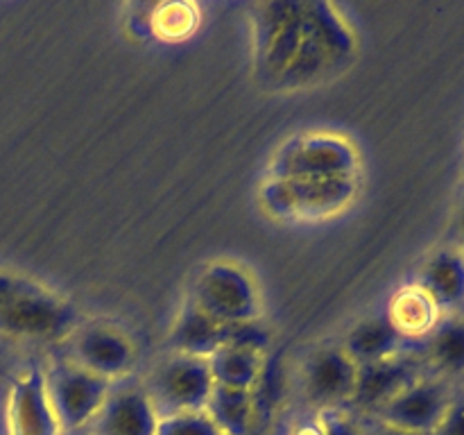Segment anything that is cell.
Listing matches in <instances>:
<instances>
[{
	"label": "cell",
	"instance_id": "1",
	"mask_svg": "<svg viewBox=\"0 0 464 435\" xmlns=\"http://www.w3.org/2000/svg\"><path fill=\"white\" fill-rule=\"evenodd\" d=\"M252 16L256 72L275 91L320 84L356 54L352 25L329 3H263Z\"/></svg>",
	"mask_w": 464,
	"mask_h": 435
},
{
	"label": "cell",
	"instance_id": "2",
	"mask_svg": "<svg viewBox=\"0 0 464 435\" xmlns=\"http://www.w3.org/2000/svg\"><path fill=\"white\" fill-rule=\"evenodd\" d=\"M186 302L229 326L254 324L263 311L261 290L252 270L234 261H213L202 267Z\"/></svg>",
	"mask_w": 464,
	"mask_h": 435
},
{
	"label": "cell",
	"instance_id": "3",
	"mask_svg": "<svg viewBox=\"0 0 464 435\" xmlns=\"http://www.w3.org/2000/svg\"><path fill=\"white\" fill-rule=\"evenodd\" d=\"M361 154L356 145L331 131H308L276 150L267 177L279 179H358Z\"/></svg>",
	"mask_w": 464,
	"mask_h": 435
},
{
	"label": "cell",
	"instance_id": "4",
	"mask_svg": "<svg viewBox=\"0 0 464 435\" xmlns=\"http://www.w3.org/2000/svg\"><path fill=\"white\" fill-rule=\"evenodd\" d=\"M358 193V179H279L258 188L263 211L275 220H324L344 211Z\"/></svg>",
	"mask_w": 464,
	"mask_h": 435
},
{
	"label": "cell",
	"instance_id": "5",
	"mask_svg": "<svg viewBox=\"0 0 464 435\" xmlns=\"http://www.w3.org/2000/svg\"><path fill=\"white\" fill-rule=\"evenodd\" d=\"M154 411L161 417L199 412L207 408L216 381L207 358L172 353L163 358L143 383Z\"/></svg>",
	"mask_w": 464,
	"mask_h": 435
},
{
	"label": "cell",
	"instance_id": "6",
	"mask_svg": "<svg viewBox=\"0 0 464 435\" xmlns=\"http://www.w3.org/2000/svg\"><path fill=\"white\" fill-rule=\"evenodd\" d=\"M75 311L50 290L25 281L12 299L0 306V334L18 340H50L66 338L72 334Z\"/></svg>",
	"mask_w": 464,
	"mask_h": 435
},
{
	"label": "cell",
	"instance_id": "7",
	"mask_svg": "<svg viewBox=\"0 0 464 435\" xmlns=\"http://www.w3.org/2000/svg\"><path fill=\"white\" fill-rule=\"evenodd\" d=\"M44 376L50 403L63 433L89 429L113 385L111 381L75 365L68 358L54 361Z\"/></svg>",
	"mask_w": 464,
	"mask_h": 435
},
{
	"label": "cell",
	"instance_id": "8",
	"mask_svg": "<svg viewBox=\"0 0 464 435\" xmlns=\"http://www.w3.org/2000/svg\"><path fill=\"white\" fill-rule=\"evenodd\" d=\"M68 361L116 383L134 367L136 344L121 326L91 322L68 335Z\"/></svg>",
	"mask_w": 464,
	"mask_h": 435
},
{
	"label": "cell",
	"instance_id": "9",
	"mask_svg": "<svg viewBox=\"0 0 464 435\" xmlns=\"http://www.w3.org/2000/svg\"><path fill=\"white\" fill-rule=\"evenodd\" d=\"M453 397L440 376H420L394 399H390L374 420L415 435H435Z\"/></svg>",
	"mask_w": 464,
	"mask_h": 435
},
{
	"label": "cell",
	"instance_id": "10",
	"mask_svg": "<svg viewBox=\"0 0 464 435\" xmlns=\"http://www.w3.org/2000/svg\"><path fill=\"white\" fill-rule=\"evenodd\" d=\"M358 365L343 344H322L308 356L302 372L304 397L320 411H343L352 403Z\"/></svg>",
	"mask_w": 464,
	"mask_h": 435
},
{
	"label": "cell",
	"instance_id": "11",
	"mask_svg": "<svg viewBox=\"0 0 464 435\" xmlns=\"http://www.w3.org/2000/svg\"><path fill=\"white\" fill-rule=\"evenodd\" d=\"M159 420L143 383L116 381L86 430L91 435H157Z\"/></svg>",
	"mask_w": 464,
	"mask_h": 435
},
{
	"label": "cell",
	"instance_id": "12",
	"mask_svg": "<svg viewBox=\"0 0 464 435\" xmlns=\"http://www.w3.org/2000/svg\"><path fill=\"white\" fill-rule=\"evenodd\" d=\"M7 435H63L39 367L18 374L9 388Z\"/></svg>",
	"mask_w": 464,
	"mask_h": 435
},
{
	"label": "cell",
	"instance_id": "13",
	"mask_svg": "<svg viewBox=\"0 0 464 435\" xmlns=\"http://www.w3.org/2000/svg\"><path fill=\"white\" fill-rule=\"evenodd\" d=\"M420 362V358L403 352L399 356L385 358V361L358 365L356 388H353L349 408L374 417L390 399L397 397L412 381L424 376Z\"/></svg>",
	"mask_w": 464,
	"mask_h": 435
},
{
	"label": "cell",
	"instance_id": "14",
	"mask_svg": "<svg viewBox=\"0 0 464 435\" xmlns=\"http://www.w3.org/2000/svg\"><path fill=\"white\" fill-rule=\"evenodd\" d=\"M263 344H266V335L258 331L256 322L238 326L234 340L207 358L216 385L254 392L261 383L263 367H266Z\"/></svg>",
	"mask_w": 464,
	"mask_h": 435
},
{
	"label": "cell",
	"instance_id": "15",
	"mask_svg": "<svg viewBox=\"0 0 464 435\" xmlns=\"http://www.w3.org/2000/svg\"><path fill=\"white\" fill-rule=\"evenodd\" d=\"M415 285L440 313H456L464 306V249L442 247L430 254L417 272Z\"/></svg>",
	"mask_w": 464,
	"mask_h": 435
},
{
	"label": "cell",
	"instance_id": "16",
	"mask_svg": "<svg viewBox=\"0 0 464 435\" xmlns=\"http://www.w3.org/2000/svg\"><path fill=\"white\" fill-rule=\"evenodd\" d=\"M238 326L222 324V322L213 320L211 315L202 313L199 308L190 306L188 302L177 315L175 324L170 331V352L172 353H186V356L195 358H208L231 343Z\"/></svg>",
	"mask_w": 464,
	"mask_h": 435
},
{
	"label": "cell",
	"instance_id": "17",
	"mask_svg": "<svg viewBox=\"0 0 464 435\" xmlns=\"http://www.w3.org/2000/svg\"><path fill=\"white\" fill-rule=\"evenodd\" d=\"M406 340V335L392 324L388 315H372L356 322L340 344L356 365H365L403 353Z\"/></svg>",
	"mask_w": 464,
	"mask_h": 435
},
{
	"label": "cell",
	"instance_id": "18",
	"mask_svg": "<svg viewBox=\"0 0 464 435\" xmlns=\"http://www.w3.org/2000/svg\"><path fill=\"white\" fill-rule=\"evenodd\" d=\"M426 361L442 379L464 376V317L458 313L440 315L426 335Z\"/></svg>",
	"mask_w": 464,
	"mask_h": 435
},
{
	"label": "cell",
	"instance_id": "19",
	"mask_svg": "<svg viewBox=\"0 0 464 435\" xmlns=\"http://www.w3.org/2000/svg\"><path fill=\"white\" fill-rule=\"evenodd\" d=\"M204 412L222 435H249L256 424V399L249 390L216 385Z\"/></svg>",
	"mask_w": 464,
	"mask_h": 435
},
{
	"label": "cell",
	"instance_id": "20",
	"mask_svg": "<svg viewBox=\"0 0 464 435\" xmlns=\"http://www.w3.org/2000/svg\"><path fill=\"white\" fill-rule=\"evenodd\" d=\"M385 315L392 320V324L397 326L406 338L429 335V331L433 329L435 322L440 320V311L417 285L399 290L392 297V302H390V311L385 313Z\"/></svg>",
	"mask_w": 464,
	"mask_h": 435
},
{
	"label": "cell",
	"instance_id": "21",
	"mask_svg": "<svg viewBox=\"0 0 464 435\" xmlns=\"http://www.w3.org/2000/svg\"><path fill=\"white\" fill-rule=\"evenodd\" d=\"M157 435H222L204 411L170 415L159 420Z\"/></svg>",
	"mask_w": 464,
	"mask_h": 435
},
{
	"label": "cell",
	"instance_id": "22",
	"mask_svg": "<svg viewBox=\"0 0 464 435\" xmlns=\"http://www.w3.org/2000/svg\"><path fill=\"white\" fill-rule=\"evenodd\" d=\"M322 426V435H365V429L358 424L356 417L343 411H320L317 412Z\"/></svg>",
	"mask_w": 464,
	"mask_h": 435
},
{
	"label": "cell",
	"instance_id": "23",
	"mask_svg": "<svg viewBox=\"0 0 464 435\" xmlns=\"http://www.w3.org/2000/svg\"><path fill=\"white\" fill-rule=\"evenodd\" d=\"M435 435H464V399H453Z\"/></svg>",
	"mask_w": 464,
	"mask_h": 435
},
{
	"label": "cell",
	"instance_id": "24",
	"mask_svg": "<svg viewBox=\"0 0 464 435\" xmlns=\"http://www.w3.org/2000/svg\"><path fill=\"white\" fill-rule=\"evenodd\" d=\"M27 279H21L16 275H7V272H0V306H3L7 299H12L18 290L25 285Z\"/></svg>",
	"mask_w": 464,
	"mask_h": 435
},
{
	"label": "cell",
	"instance_id": "25",
	"mask_svg": "<svg viewBox=\"0 0 464 435\" xmlns=\"http://www.w3.org/2000/svg\"><path fill=\"white\" fill-rule=\"evenodd\" d=\"M181 9L184 7H177V25H179V23H184V27H193L195 25V16H193V12H186L184 16H181ZM172 25H175V16H157V27L159 30L163 32V34H168V36H172Z\"/></svg>",
	"mask_w": 464,
	"mask_h": 435
},
{
	"label": "cell",
	"instance_id": "26",
	"mask_svg": "<svg viewBox=\"0 0 464 435\" xmlns=\"http://www.w3.org/2000/svg\"><path fill=\"white\" fill-rule=\"evenodd\" d=\"M365 435H415V433H408V430L394 429V426L374 420V424H372L370 429H365Z\"/></svg>",
	"mask_w": 464,
	"mask_h": 435
},
{
	"label": "cell",
	"instance_id": "27",
	"mask_svg": "<svg viewBox=\"0 0 464 435\" xmlns=\"http://www.w3.org/2000/svg\"><path fill=\"white\" fill-rule=\"evenodd\" d=\"M458 225H460V234H462V238H464V207H462V211H460V220H458Z\"/></svg>",
	"mask_w": 464,
	"mask_h": 435
},
{
	"label": "cell",
	"instance_id": "28",
	"mask_svg": "<svg viewBox=\"0 0 464 435\" xmlns=\"http://www.w3.org/2000/svg\"><path fill=\"white\" fill-rule=\"evenodd\" d=\"M63 435H91V433L84 429V430H77V433H63Z\"/></svg>",
	"mask_w": 464,
	"mask_h": 435
}]
</instances>
